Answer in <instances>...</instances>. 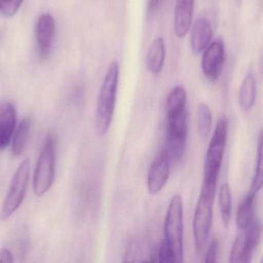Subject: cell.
Returning <instances> with one entry per match:
<instances>
[{
    "label": "cell",
    "instance_id": "obj_4",
    "mask_svg": "<svg viewBox=\"0 0 263 263\" xmlns=\"http://www.w3.org/2000/svg\"><path fill=\"white\" fill-rule=\"evenodd\" d=\"M164 238L173 249L177 262L183 261V203L179 194L172 197L166 214Z\"/></svg>",
    "mask_w": 263,
    "mask_h": 263
},
{
    "label": "cell",
    "instance_id": "obj_14",
    "mask_svg": "<svg viewBox=\"0 0 263 263\" xmlns=\"http://www.w3.org/2000/svg\"><path fill=\"white\" fill-rule=\"evenodd\" d=\"M253 246L249 241L245 229L240 232L232 245L230 253V262L246 263L249 262L252 259L254 251Z\"/></svg>",
    "mask_w": 263,
    "mask_h": 263
},
{
    "label": "cell",
    "instance_id": "obj_8",
    "mask_svg": "<svg viewBox=\"0 0 263 263\" xmlns=\"http://www.w3.org/2000/svg\"><path fill=\"white\" fill-rule=\"evenodd\" d=\"M171 159L163 148L155 158L147 174V190L151 195L159 193L165 186L170 175Z\"/></svg>",
    "mask_w": 263,
    "mask_h": 263
},
{
    "label": "cell",
    "instance_id": "obj_19",
    "mask_svg": "<svg viewBox=\"0 0 263 263\" xmlns=\"http://www.w3.org/2000/svg\"><path fill=\"white\" fill-rule=\"evenodd\" d=\"M212 112L209 106L204 103L199 104L197 112V126L200 138L206 141L212 130Z\"/></svg>",
    "mask_w": 263,
    "mask_h": 263
},
{
    "label": "cell",
    "instance_id": "obj_21",
    "mask_svg": "<svg viewBox=\"0 0 263 263\" xmlns=\"http://www.w3.org/2000/svg\"><path fill=\"white\" fill-rule=\"evenodd\" d=\"M262 130L258 135V143H257V160L255 166V175L253 181L249 192L256 195L262 187L263 168H262Z\"/></svg>",
    "mask_w": 263,
    "mask_h": 263
},
{
    "label": "cell",
    "instance_id": "obj_20",
    "mask_svg": "<svg viewBox=\"0 0 263 263\" xmlns=\"http://www.w3.org/2000/svg\"><path fill=\"white\" fill-rule=\"evenodd\" d=\"M186 99L187 95L185 89L182 86L175 87L167 97V115H172L185 110Z\"/></svg>",
    "mask_w": 263,
    "mask_h": 263
},
{
    "label": "cell",
    "instance_id": "obj_15",
    "mask_svg": "<svg viewBox=\"0 0 263 263\" xmlns=\"http://www.w3.org/2000/svg\"><path fill=\"white\" fill-rule=\"evenodd\" d=\"M166 47L162 37H158L151 44L147 53V64L149 70L158 74L162 70L165 60Z\"/></svg>",
    "mask_w": 263,
    "mask_h": 263
},
{
    "label": "cell",
    "instance_id": "obj_2",
    "mask_svg": "<svg viewBox=\"0 0 263 263\" xmlns=\"http://www.w3.org/2000/svg\"><path fill=\"white\" fill-rule=\"evenodd\" d=\"M215 184H204L197 203L193 218V235L195 247L198 252L205 247L213 222V204Z\"/></svg>",
    "mask_w": 263,
    "mask_h": 263
},
{
    "label": "cell",
    "instance_id": "obj_16",
    "mask_svg": "<svg viewBox=\"0 0 263 263\" xmlns=\"http://www.w3.org/2000/svg\"><path fill=\"white\" fill-rule=\"evenodd\" d=\"M256 96V82L252 73H248L240 87L238 93V102L240 107L245 112L250 111L255 104Z\"/></svg>",
    "mask_w": 263,
    "mask_h": 263
},
{
    "label": "cell",
    "instance_id": "obj_12",
    "mask_svg": "<svg viewBox=\"0 0 263 263\" xmlns=\"http://www.w3.org/2000/svg\"><path fill=\"white\" fill-rule=\"evenodd\" d=\"M195 0H176L174 14V30L178 37L187 35L193 18Z\"/></svg>",
    "mask_w": 263,
    "mask_h": 263
},
{
    "label": "cell",
    "instance_id": "obj_27",
    "mask_svg": "<svg viewBox=\"0 0 263 263\" xmlns=\"http://www.w3.org/2000/svg\"><path fill=\"white\" fill-rule=\"evenodd\" d=\"M163 0H148L147 4V14H153L162 4Z\"/></svg>",
    "mask_w": 263,
    "mask_h": 263
},
{
    "label": "cell",
    "instance_id": "obj_3",
    "mask_svg": "<svg viewBox=\"0 0 263 263\" xmlns=\"http://www.w3.org/2000/svg\"><path fill=\"white\" fill-rule=\"evenodd\" d=\"M227 136L228 120L222 117L217 123L206 153L203 181L204 184L217 185L227 143Z\"/></svg>",
    "mask_w": 263,
    "mask_h": 263
},
{
    "label": "cell",
    "instance_id": "obj_5",
    "mask_svg": "<svg viewBox=\"0 0 263 263\" xmlns=\"http://www.w3.org/2000/svg\"><path fill=\"white\" fill-rule=\"evenodd\" d=\"M55 141L52 135L46 139L40 154L33 177V190L36 196H42L53 184L55 175Z\"/></svg>",
    "mask_w": 263,
    "mask_h": 263
},
{
    "label": "cell",
    "instance_id": "obj_17",
    "mask_svg": "<svg viewBox=\"0 0 263 263\" xmlns=\"http://www.w3.org/2000/svg\"><path fill=\"white\" fill-rule=\"evenodd\" d=\"M31 129V120L30 118H24L22 120L14 137L12 144V152L15 157L22 155L27 147V141L30 137Z\"/></svg>",
    "mask_w": 263,
    "mask_h": 263
},
{
    "label": "cell",
    "instance_id": "obj_26",
    "mask_svg": "<svg viewBox=\"0 0 263 263\" xmlns=\"http://www.w3.org/2000/svg\"><path fill=\"white\" fill-rule=\"evenodd\" d=\"M13 261V255L8 248L0 249V262L11 263Z\"/></svg>",
    "mask_w": 263,
    "mask_h": 263
},
{
    "label": "cell",
    "instance_id": "obj_18",
    "mask_svg": "<svg viewBox=\"0 0 263 263\" xmlns=\"http://www.w3.org/2000/svg\"><path fill=\"white\" fill-rule=\"evenodd\" d=\"M255 195L248 192L238 207L236 214L237 226L241 230L246 229L253 219V202Z\"/></svg>",
    "mask_w": 263,
    "mask_h": 263
},
{
    "label": "cell",
    "instance_id": "obj_1",
    "mask_svg": "<svg viewBox=\"0 0 263 263\" xmlns=\"http://www.w3.org/2000/svg\"><path fill=\"white\" fill-rule=\"evenodd\" d=\"M119 72L118 63L115 61L110 63L100 90L95 118V128L100 136L107 134L113 121Z\"/></svg>",
    "mask_w": 263,
    "mask_h": 263
},
{
    "label": "cell",
    "instance_id": "obj_25",
    "mask_svg": "<svg viewBox=\"0 0 263 263\" xmlns=\"http://www.w3.org/2000/svg\"><path fill=\"white\" fill-rule=\"evenodd\" d=\"M218 241L214 238L209 245V249L205 255V262H215L216 261L217 253H218Z\"/></svg>",
    "mask_w": 263,
    "mask_h": 263
},
{
    "label": "cell",
    "instance_id": "obj_13",
    "mask_svg": "<svg viewBox=\"0 0 263 263\" xmlns=\"http://www.w3.org/2000/svg\"><path fill=\"white\" fill-rule=\"evenodd\" d=\"M213 31L211 23L206 18H198L195 21L191 35V46L195 54H201L211 44Z\"/></svg>",
    "mask_w": 263,
    "mask_h": 263
},
{
    "label": "cell",
    "instance_id": "obj_6",
    "mask_svg": "<svg viewBox=\"0 0 263 263\" xmlns=\"http://www.w3.org/2000/svg\"><path fill=\"white\" fill-rule=\"evenodd\" d=\"M30 161L26 158L15 172L10 184V189L4 200L0 213L2 220L8 219L21 206L25 198L29 179H30Z\"/></svg>",
    "mask_w": 263,
    "mask_h": 263
},
{
    "label": "cell",
    "instance_id": "obj_23",
    "mask_svg": "<svg viewBox=\"0 0 263 263\" xmlns=\"http://www.w3.org/2000/svg\"><path fill=\"white\" fill-rule=\"evenodd\" d=\"M24 0H0V14L13 17L21 8Z\"/></svg>",
    "mask_w": 263,
    "mask_h": 263
},
{
    "label": "cell",
    "instance_id": "obj_24",
    "mask_svg": "<svg viewBox=\"0 0 263 263\" xmlns=\"http://www.w3.org/2000/svg\"><path fill=\"white\" fill-rule=\"evenodd\" d=\"M158 261L161 262H177L175 252L165 240H163L158 250Z\"/></svg>",
    "mask_w": 263,
    "mask_h": 263
},
{
    "label": "cell",
    "instance_id": "obj_7",
    "mask_svg": "<svg viewBox=\"0 0 263 263\" xmlns=\"http://www.w3.org/2000/svg\"><path fill=\"white\" fill-rule=\"evenodd\" d=\"M187 112L185 110L167 115V144L165 148L171 161H179L187 144Z\"/></svg>",
    "mask_w": 263,
    "mask_h": 263
},
{
    "label": "cell",
    "instance_id": "obj_10",
    "mask_svg": "<svg viewBox=\"0 0 263 263\" xmlns=\"http://www.w3.org/2000/svg\"><path fill=\"white\" fill-rule=\"evenodd\" d=\"M55 21L49 13L41 15L36 25V40L40 58L45 60L51 51L55 34Z\"/></svg>",
    "mask_w": 263,
    "mask_h": 263
},
{
    "label": "cell",
    "instance_id": "obj_11",
    "mask_svg": "<svg viewBox=\"0 0 263 263\" xmlns=\"http://www.w3.org/2000/svg\"><path fill=\"white\" fill-rule=\"evenodd\" d=\"M16 122L14 106L9 101H0V149L7 147L11 141Z\"/></svg>",
    "mask_w": 263,
    "mask_h": 263
},
{
    "label": "cell",
    "instance_id": "obj_9",
    "mask_svg": "<svg viewBox=\"0 0 263 263\" xmlns=\"http://www.w3.org/2000/svg\"><path fill=\"white\" fill-rule=\"evenodd\" d=\"M226 52L224 44L221 41L211 43L203 52L201 70L206 78L216 81L222 71Z\"/></svg>",
    "mask_w": 263,
    "mask_h": 263
},
{
    "label": "cell",
    "instance_id": "obj_22",
    "mask_svg": "<svg viewBox=\"0 0 263 263\" xmlns=\"http://www.w3.org/2000/svg\"><path fill=\"white\" fill-rule=\"evenodd\" d=\"M219 208L223 224L227 227L232 215V195L230 187L227 183L223 184L220 189Z\"/></svg>",
    "mask_w": 263,
    "mask_h": 263
}]
</instances>
